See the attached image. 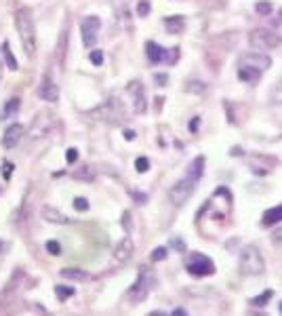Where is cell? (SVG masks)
I'll list each match as a JSON object with an SVG mask.
<instances>
[{"label": "cell", "instance_id": "obj_1", "mask_svg": "<svg viewBox=\"0 0 282 316\" xmlns=\"http://www.w3.org/2000/svg\"><path fill=\"white\" fill-rule=\"evenodd\" d=\"M15 26L23 44V51H26L28 57H34L36 55V28H34V21L28 9H19L15 13Z\"/></svg>", "mask_w": 282, "mask_h": 316}, {"label": "cell", "instance_id": "obj_2", "mask_svg": "<svg viewBox=\"0 0 282 316\" xmlns=\"http://www.w3.org/2000/svg\"><path fill=\"white\" fill-rule=\"evenodd\" d=\"M240 272L244 276H259L265 272V260L261 251L253 247V244H246V247H242L240 251Z\"/></svg>", "mask_w": 282, "mask_h": 316}, {"label": "cell", "instance_id": "obj_3", "mask_svg": "<svg viewBox=\"0 0 282 316\" xmlns=\"http://www.w3.org/2000/svg\"><path fill=\"white\" fill-rule=\"evenodd\" d=\"M249 44L257 51H269V49H276V46L282 44V38L278 34H274L272 30H265V28H257L249 34Z\"/></svg>", "mask_w": 282, "mask_h": 316}, {"label": "cell", "instance_id": "obj_4", "mask_svg": "<svg viewBox=\"0 0 282 316\" xmlns=\"http://www.w3.org/2000/svg\"><path fill=\"white\" fill-rule=\"evenodd\" d=\"M194 190H196V181H192L190 177H183V179H179L175 185H171L169 201L175 207H181V205H185L187 201H190V196L194 194Z\"/></svg>", "mask_w": 282, "mask_h": 316}, {"label": "cell", "instance_id": "obj_5", "mask_svg": "<svg viewBox=\"0 0 282 316\" xmlns=\"http://www.w3.org/2000/svg\"><path fill=\"white\" fill-rule=\"evenodd\" d=\"M187 272L194 274V276H210L215 272V264L204 253L194 251L190 257H187Z\"/></svg>", "mask_w": 282, "mask_h": 316}, {"label": "cell", "instance_id": "obj_6", "mask_svg": "<svg viewBox=\"0 0 282 316\" xmlns=\"http://www.w3.org/2000/svg\"><path fill=\"white\" fill-rule=\"evenodd\" d=\"M152 285H154V276L144 270V272L139 274L137 283H135L131 289H128V299H131L133 303H141V301H144V299L148 297Z\"/></svg>", "mask_w": 282, "mask_h": 316}, {"label": "cell", "instance_id": "obj_7", "mask_svg": "<svg viewBox=\"0 0 282 316\" xmlns=\"http://www.w3.org/2000/svg\"><path fill=\"white\" fill-rule=\"evenodd\" d=\"M93 116H99L105 122H120L124 118V108L118 99H110V101H105L101 108L93 112Z\"/></svg>", "mask_w": 282, "mask_h": 316}, {"label": "cell", "instance_id": "obj_8", "mask_svg": "<svg viewBox=\"0 0 282 316\" xmlns=\"http://www.w3.org/2000/svg\"><path fill=\"white\" fill-rule=\"evenodd\" d=\"M99 30H101V19L97 15H89L82 19L80 23V32H82V42L85 46H91L97 42V36H99Z\"/></svg>", "mask_w": 282, "mask_h": 316}, {"label": "cell", "instance_id": "obj_9", "mask_svg": "<svg viewBox=\"0 0 282 316\" xmlns=\"http://www.w3.org/2000/svg\"><path fill=\"white\" fill-rule=\"evenodd\" d=\"M238 66H249V68L259 70V72H265V70L272 68V59L263 53H246Z\"/></svg>", "mask_w": 282, "mask_h": 316}, {"label": "cell", "instance_id": "obj_10", "mask_svg": "<svg viewBox=\"0 0 282 316\" xmlns=\"http://www.w3.org/2000/svg\"><path fill=\"white\" fill-rule=\"evenodd\" d=\"M133 253H135V242H133V238L124 236L118 244H116V249H114V260L118 262V264H124V262L131 260Z\"/></svg>", "mask_w": 282, "mask_h": 316}, {"label": "cell", "instance_id": "obj_11", "mask_svg": "<svg viewBox=\"0 0 282 316\" xmlns=\"http://www.w3.org/2000/svg\"><path fill=\"white\" fill-rule=\"evenodd\" d=\"M51 124H53V116L49 112H40L32 122V137H36V139L44 137L46 131L51 129Z\"/></svg>", "mask_w": 282, "mask_h": 316}, {"label": "cell", "instance_id": "obj_12", "mask_svg": "<svg viewBox=\"0 0 282 316\" xmlns=\"http://www.w3.org/2000/svg\"><path fill=\"white\" fill-rule=\"evenodd\" d=\"M23 135H26V129H23L21 124H11L7 131H5V135H3V146H5L7 150L17 148L19 142L23 139Z\"/></svg>", "mask_w": 282, "mask_h": 316}, {"label": "cell", "instance_id": "obj_13", "mask_svg": "<svg viewBox=\"0 0 282 316\" xmlns=\"http://www.w3.org/2000/svg\"><path fill=\"white\" fill-rule=\"evenodd\" d=\"M38 95H40L44 101H51V103H55L57 99H59V87L53 83L51 76H44V78H42V83H40V87H38Z\"/></svg>", "mask_w": 282, "mask_h": 316}, {"label": "cell", "instance_id": "obj_14", "mask_svg": "<svg viewBox=\"0 0 282 316\" xmlns=\"http://www.w3.org/2000/svg\"><path fill=\"white\" fill-rule=\"evenodd\" d=\"M40 215H42L44 221H49V224H57V226L69 224V217L65 213H61L57 207H51V205H44L42 211H40Z\"/></svg>", "mask_w": 282, "mask_h": 316}, {"label": "cell", "instance_id": "obj_15", "mask_svg": "<svg viewBox=\"0 0 282 316\" xmlns=\"http://www.w3.org/2000/svg\"><path fill=\"white\" fill-rule=\"evenodd\" d=\"M19 108H21V99H19V97L7 99L5 105H3V110H0V122H5V120H9V118H15L17 112H19Z\"/></svg>", "mask_w": 282, "mask_h": 316}, {"label": "cell", "instance_id": "obj_16", "mask_svg": "<svg viewBox=\"0 0 282 316\" xmlns=\"http://www.w3.org/2000/svg\"><path fill=\"white\" fill-rule=\"evenodd\" d=\"M128 91H131V93H133V97H135V112H137V114H144V112L148 110L144 87H141L139 83H131V87H128Z\"/></svg>", "mask_w": 282, "mask_h": 316}, {"label": "cell", "instance_id": "obj_17", "mask_svg": "<svg viewBox=\"0 0 282 316\" xmlns=\"http://www.w3.org/2000/svg\"><path fill=\"white\" fill-rule=\"evenodd\" d=\"M146 55L152 64H160V61H164V57H167V51H164L158 42L148 40L146 42Z\"/></svg>", "mask_w": 282, "mask_h": 316}, {"label": "cell", "instance_id": "obj_18", "mask_svg": "<svg viewBox=\"0 0 282 316\" xmlns=\"http://www.w3.org/2000/svg\"><path fill=\"white\" fill-rule=\"evenodd\" d=\"M261 76H263V72H259V70L249 68V66H238V78L242 80V83H246V85L259 83Z\"/></svg>", "mask_w": 282, "mask_h": 316}, {"label": "cell", "instance_id": "obj_19", "mask_svg": "<svg viewBox=\"0 0 282 316\" xmlns=\"http://www.w3.org/2000/svg\"><path fill=\"white\" fill-rule=\"evenodd\" d=\"M164 28L169 34H181L185 30V19L181 15H169L164 17Z\"/></svg>", "mask_w": 282, "mask_h": 316}, {"label": "cell", "instance_id": "obj_20", "mask_svg": "<svg viewBox=\"0 0 282 316\" xmlns=\"http://www.w3.org/2000/svg\"><path fill=\"white\" fill-rule=\"evenodd\" d=\"M282 221V205H278V207H272V209H267L265 213H263V219H261V224L263 226H276V224H280Z\"/></svg>", "mask_w": 282, "mask_h": 316}, {"label": "cell", "instance_id": "obj_21", "mask_svg": "<svg viewBox=\"0 0 282 316\" xmlns=\"http://www.w3.org/2000/svg\"><path fill=\"white\" fill-rule=\"evenodd\" d=\"M202 173H204V156H198V158L192 160L190 171H187V177H190L192 181H198L202 177Z\"/></svg>", "mask_w": 282, "mask_h": 316}, {"label": "cell", "instance_id": "obj_22", "mask_svg": "<svg viewBox=\"0 0 282 316\" xmlns=\"http://www.w3.org/2000/svg\"><path fill=\"white\" fill-rule=\"evenodd\" d=\"M61 276L67 280H87L89 278V274L85 270H80V268H63Z\"/></svg>", "mask_w": 282, "mask_h": 316}, {"label": "cell", "instance_id": "obj_23", "mask_svg": "<svg viewBox=\"0 0 282 316\" xmlns=\"http://www.w3.org/2000/svg\"><path fill=\"white\" fill-rule=\"evenodd\" d=\"M3 57H5V61H7L9 70H17V68H19V66H17V59L13 57V51H11V46H9L7 40L3 42Z\"/></svg>", "mask_w": 282, "mask_h": 316}, {"label": "cell", "instance_id": "obj_24", "mask_svg": "<svg viewBox=\"0 0 282 316\" xmlns=\"http://www.w3.org/2000/svg\"><path fill=\"white\" fill-rule=\"evenodd\" d=\"M255 11H257V13H259L261 17H267V15L274 13V5L269 3V0H259V3L255 5Z\"/></svg>", "mask_w": 282, "mask_h": 316}, {"label": "cell", "instance_id": "obj_25", "mask_svg": "<svg viewBox=\"0 0 282 316\" xmlns=\"http://www.w3.org/2000/svg\"><path fill=\"white\" fill-rule=\"evenodd\" d=\"M55 293H57V299L59 301H65L74 295V287H65V285H57L55 287Z\"/></svg>", "mask_w": 282, "mask_h": 316}, {"label": "cell", "instance_id": "obj_26", "mask_svg": "<svg viewBox=\"0 0 282 316\" xmlns=\"http://www.w3.org/2000/svg\"><path fill=\"white\" fill-rule=\"evenodd\" d=\"M72 175H74L76 179H85V181H91L93 177H95V171H93L91 167H80V169H76Z\"/></svg>", "mask_w": 282, "mask_h": 316}, {"label": "cell", "instance_id": "obj_27", "mask_svg": "<svg viewBox=\"0 0 282 316\" xmlns=\"http://www.w3.org/2000/svg\"><path fill=\"white\" fill-rule=\"evenodd\" d=\"M185 91H187V93H204V91H206V85L200 83V80H190V83H187V87H185Z\"/></svg>", "mask_w": 282, "mask_h": 316}, {"label": "cell", "instance_id": "obj_28", "mask_svg": "<svg viewBox=\"0 0 282 316\" xmlns=\"http://www.w3.org/2000/svg\"><path fill=\"white\" fill-rule=\"evenodd\" d=\"M269 99H272L274 105H282V80L272 89V95H269Z\"/></svg>", "mask_w": 282, "mask_h": 316}, {"label": "cell", "instance_id": "obj_29", "mask_svg": "<svg viewBox=\"0 0 282 316\" xmlns=\"http://www.w3.org/2000/svg\"><path fill=\"white\" fill-rule=\"evenodd\" d=\"M137 13H139V17H148V13H150V0H139Z\"/></svg>", "mask_w": 282, "mask_h": 316}, {"label": "cell", "instance_id": "obj_30", "mask_svg": "<svg viewBox=\"0 0 282 316\" xmlns=\"http://www.w3.org/2000/svg\"><path fill=\"white\" fill-rule=\"evenodd\" d=\"M135 169H137L139 173H146V171L150 169V160H148L146 156H141V158H137V160H135Z\"/></svg>", "mask_w": 282, "mask_h": 316}, {"label": "cell", "instance_id": "obj_31", "mask_svg": "<svg viewBox=\"0 0 282 316\" xmlns=\"http://www.w3.org/2000/svg\"><path fill=\"white\" fill-rule=\"evenodd\" d=\"M46 251H49L51 255H61V244L57 240H49L46 242Z\"/></svg>", "mask_w": 282, "mask_h": 316}, {"label": "cell", "instance_id": "obj_32", "mask_svg": "<svg viewBox=\"0 0 282 316\" xmlns=\"http://www.w3.org/2000/svg\"><path fill=\"white\" fill-rule=\"evenodd\" d=\"M272 291H265V293L261 295V297H255V299H251V303H253V306H265V301L267 299H272Z\"/></svg>", "mask_w": 282, "mask_h": 316}, {"label": "cell", "instance_id": "obj_33", "mask_svg": "<svg viewBox=\"0 0 282 316\" xmlns=\"http://www.w3.org/2000/svg\"><path fill=\"white\" fill-rule=\"evenodd\" d=\"M74 209L76 211H87L89 209V201H87V198H82V196L74 198Z\"/></svg>", "mask_w": 282, "mask_h": 316}, {"label": "cell", "instance_id": "obj_34", "mask_svg": "<svg viewBox=\"0 0 282 316\" xmlns=\"http://www.w3.org/2000/svg\"><path fill=\"white\" fill-rule=\"evenodd\" d=\"M89 59H91V64H95V66H101V64H103V53H101V51H91Z\"/></svg>", "mask_w": 282, "mask_h": 316}, {"label": "cell", "instance_id": "obj_35", "mask_svg": "<svg viewBox=\"0 0 282 316\" xmlns=\"http://www.w3.org/2000/svg\"><path fill=\"white\" fill-rule=\"evenodd\" d=\"M179 59V49H171V51H167V57H164V61L167 64H175Z\"/></svg>", "mask_w": 282, "mask_h": 316}, {"label": "cell", "instance_id": "obj_36", "mask_svg": "<svg viewBox=\"0 0 282 316\" xmlns=\"http://www.w3.org/2000/svg\"><path fill=\"white\" fill-rule=\"evenodd\" d=\"M164 257H167V249L164 247H158V249L152 251V260L154 262H160V260H164Z\"/></svg>", "mask_w": 282, "mask_h": 316}, {"label": "cell", "instance_id": "obj_37", "mask_svg": "<svg viewBox=\"0 0 282 316\" xmlns=\"http://www.w3.org/2000/svg\"><path fill=\"white\" fill-rule=\"evenodd\" d=\"M76 158H78V150H76V148H69V150H67V154H65V160L69 162V165H74Z\"/></svg>", "mask_w": 282, "mask_h": 316}, {"label": "cell", "instance_id": "obj_38", "mask_svg": "<svg viewBox=\"0 0 282 316\" xmlns=\"http://www.w3.org/2000/svg\"><path fill=\"white\" fill-rule=\"evenodd\" d=\"M11 173H13V162H5V167H3V175H5V179L11 177Z\"/></svg>", "mask_w": 282, "mask_h": 316}, {"label": "cell", "instance_id": "obj_39", "mask_svg": "<svg viewBox=\"0 0 282 316\" xmlns=\"http://www.w3.org/2000/svg\"><path fill=\"white\" fill-rule=\"evenodd\" d=\"M154 80H156V83H158L160 87H164V85H167V80H169V78H167V74H156V76H154Z\"/></svg>", "mask_w": 282, "mask_h": 316}, {"label": "cell", "instance_id": "obj_40", "mask_svg": "<svg viewBox=\"0 0 282 316\" xmlns=\"http://www.w3.org/2000/svg\"><path fill=\"white\" fill-rule=\"evenodd\" d=\"M124 137L128 139V142H133V139H135V131H131V129H126V131H124Z\"/></svg>", "mask_w": 282, "mask_h": 316}, {"label": "cell", "instance_id": "obj_41", "mask_svg": "<svg viewBox=\"0 0 282 316\" xmlns=\"http://www.w3.org/2000/svg\"><path fill=\"white\" fill-rule=\"evenodd\" d=\"M173 247H177L179 251H183V249H185V247H183V242H181L179 238H173Z\"/></svg>", "mask_w": 282, "mask_h": 316}, {"label": "cell", "instance_id": "obj_42", "mask_svg": "<svg viewBox=\"0 0 282 316\" xmlns=\"http://www.w3.org/2000/svg\"><path fill=\"white\" fill-rule=\"evenodd\" d=\"M171 316H187V312L185 310H181V308H177V310H173V314Z\"/></svg>", "mask_w": 282, "mask_h": 316}, {"label": "cell", "instance_id": "obj_43", "mask_svg": "<svg viewBox=\"0 0 282 316\" xmlns=\"http://www.w3.org/2000/svg\"><path fill=\"white\" fill-rule=\"evenodd\" d=\"M274 242H282V230H278V232L274 234Z\"/></svg>", "mask_w": 282, "mask_h": 316}, {"label": "cell", "instance_id": "obj_44", "mask_svg": "<svg viewBox=\"0 0 282 316\" xmlns=\"http://www.w3.org/2000/svg\"><path fill=\"white\" fill-rule=\"evenodd\" d=\"M148 316H167V314H164V312H150Z\"/></svg>", "mask_w": 282, "mask_h": 316}, {"label": "cell", "instance_id": "obj_45", "mask_svg": "<svg viewBox=\"0 0 282 316\" xmlns=\"http://www.w3.org/2000/svg\"><path fill=\"white\" fill-rule=\"evenodd\" d=\"M280 314H282V303H280Z\"/></svg>", "mask_w": 282, "mask_h": 316}]
</instances>
